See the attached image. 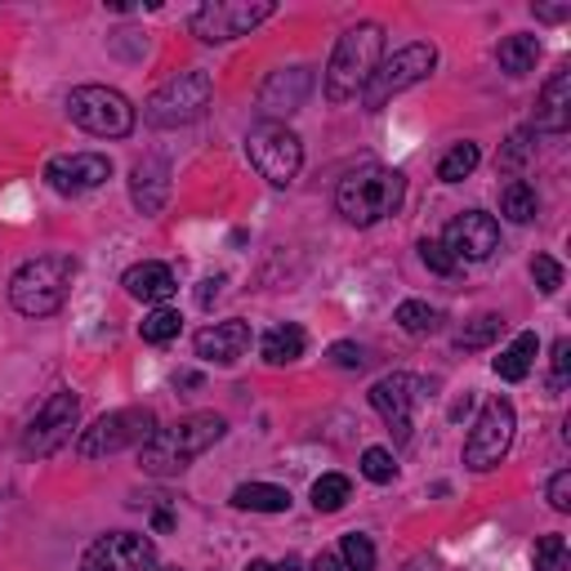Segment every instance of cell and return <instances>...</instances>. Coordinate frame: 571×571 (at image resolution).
<instances>
[{"label": "cell", "mask_w": 571, "mask_h": 571, "mask_svg": "<svg viewBox=\"0 0 571 571\" xmlns=\"http://www.w3.org/2000/svg\"><path fill=\"white\" fill-rule=\"evenodd\" d=\"M224 434H228V420H224V416H215V411H193V416L174 420L170 429H156V434L143 442L139 465H143V473H152V478L183 473L197 456H206L215 442H224Z\"/></svg>", "instance_id": "cell-1"}, {"label": "cell", "mask_w": 571, "mask_h": 571, "mask_svg": "<svg viewBox=\"0 0 571 571\" xmlns=\"http://www.w3.org/2000/svg\"><path fill=\"white\" fill-rule=\"evenodd\" d=\"M179 330H183V317L174 313V308H152L147 317H143V326H139V335H143V344H170V339H179Z\"/></svg>", "instance_id": "cell-31"}, {"label": "cell", "mask_w": 571, "mask_h": 571, "mask_svg": "<svg viewBox=\"0 0 571 571\" xmlns=\"http://www.w3.org/2000/svg\"><path fill=\"white\" fill-rule=\"evenodd\" d=\"M215 99V81L211 72L193 68V72H174L165 85L152 90V99L143 103V121L156 130H179V125H193L206 116Z\"/></svg>", "instance_id": "cell-5"}, {"label": "cell", "mask_w": 571, "mask_h": 571, "mask_svg": "<svg viewBox=\"0 0 571 571\" xmlns=\"http://www.w3.org/2000/svg\"><path fill=\"white\" fill-rule=\"evenodd\" d=\"M536 187L527 183V179H509L504 187H500V215L509 220V224H531L536 220Z\"/></svg>", "instance_id": "cell-26"}, {"label": "cell", "mask_w": 571, "mask_h": 571, "mask_svg": "<svg viewBox=\"0 0 571 571\" xmlns=\"http://www.w3.org/2000/svg\"><path fill=\"white\" fill-rule=\"evenodd\" d=\"M531 567L536 571H567V540L562 536H540L531 549Z\"/></svg>", "instance_id": "cell-33"}, {"label": "cell", "mask_w": 571, "mask_h": 571, "mask_svg": "<svg viewBox=\"0 0 571 571\" xmlns=\"http://www.w3.org/2000/svg\"><path fill=\"white\" fill-rule=\"evenodd\" d=\"M81 571H161L156 544L134 531H108L85 549Z\"/></svg>", "instance_id": "cell-13"}, {"label": "cell", "mask_w": 571, "mask_h": 571, "mask_svg": "<svg viewBox=\"0 0 571 571\" xmlns=\"http://www.w3.org/2000/svg\"><path fill=\"white\" fill-rule=\"evenodd\" d=\"M273 14H277L273 0H211V6H202L193 14V32L206 45H224V41H237V37L255 32Z\"/></svg>", "instance_id": "cell-10"}, {"label": "cell", "mask_w": 571, "mask_h": 571, "mask_svg": "<svg viewBox=\"0 0 571 571\" xmlns=\"http://www.w3.org/2000/svg\"><path fill=\"white\" fill-rule=\"evenodd\" d=\"M77 420H81V398L68 394V389L50 394V402H45V407L32 416V425L23 429V456L45 460V456L63 451V447L72 442V434H77Z\"/></svg>", "instance_id": "cell-11"}, {"label": "cell", "mask_w": 571, "mask_h": 571, "mask_svg": "<svg viewBox=\"0 0 571 571\" xmlns=\"http://www.w3.org/2000/svg\"><path fill=\"white\" fill-rule=\"evenodd\" d=\"M420 259H425V268L438 273V277H456V273H460V259H456L442 242H429V237H425V242H420Z\"/></svg>", "instance_id": "cell-36"}, {"label": "cell", "mask_w": 571, "mask_h": 571, "mask_svg": "<svg viewBox=\"0 0 571 571\" xmlns=\"http://www.w3.org/2000/svg\"><path fill=\"white\" fill-rule=\"evenodd\" d=\"M500 330H504V317H500V313H478V317L465 322V330L456 335V348H460V353H478V348L496 344Z\"/></svg>", "instance_id": "cell-27"}, {"label": "cell", "mask_w": 571, "mask_h": 571, "mask_svg": "<svg viewBox=\"0 0 571 571\" xmlns=\"http://www.w3.org/2000/svg\"><path fill=\"white\" fill-rule=\"evenodd\" d=\"M536 353H540L536 330H522V335H513V344H509V348H500V357L491 361V370L504 379V385H518V379H527V370H531Z\"/></svg>", "instance_id": "cell-22"}, {"label": "cell", "mask_w": 571, "mask_h": 571, "mask_svg": "<svg viewBox=\"0 0 571 571\" xmlns=\"http://www.w3.org/2000/svg\"><path fill=\"white\" fill-rule=\"evenodd\" d=\"M121 286L134 295V299H143V304H165L174 290H179V282H174V273H170V264H156V259H143V264H134L125 277H121Z\"/></svg>", "instance_id": "cell-21"}, {"label": "cell", "mask_w": 571, "mask_h": 571, "mask_svg": "<svg viewBox=\"0 0 571 571\" xmlns=\"http://www.w3.org/2000/svg\"><path fill=\"white\" fill-rule=\"evenodd\" d=\"M549 504H553L558 513H571V469H558V473L549 478Z\"/></svg>", "instance_id": "cell-39"}, {"label": "cell", "mask_w": 571, "mask_h": 571, "mask_svg": "<svg viewBox=\"0 0 571 571\" xmlns=\"http://www.w3.org/2000/svg\"><path fill=\"white\" fill-rule=\"evenodd\" d=\"M513 429H518L513 402H509V398H491V402L478 411V420H473V434H469V442H465V465L478 469V473L496 469V465L504 460L509 442H513Z\"/></svg>", "instance_id": "cell-12"}, {"label": "cell", "mask_w": 571, "mask_h": 571, "mask_svg": "<svg viewBox=\"0 0 571 571\" xmlns=\"http://www.w3.org/2000/svg\"><path fill=\"white\" fill-rule=\"evenodd\" d=\"M68 116L99 139H125L134 130V103L108 85H77L68 94Z\"/></svg>", "instance_id": "cell-8"}, {"label": "cell", "mask_w": 571, "mask_h": 571, "mask_svg": "<svg viewBox=\"0 0 571 571\" xmlns=\"http://www.w3.org/2000/svg\"><path fill=\"white\" fill-rule=\"evenodd\" d=\"M536 14H540V19H549V23H558V19H567V14H571V6H540Z\"/></svg>", "instance_id": "cell-43"}, {"label": "cell", "mask_w": 571, "mask_h": 571, "mask_svg": "<svg viewBox=\"0 0 571 571\" xmlns=\"http://www.w3.org/2000/svg\"><path fill=\"white\" fill-rule=\"evenodd\" d=\"M161 571H179V567H161Z\"/></svg>", "instance_id": "cell-46"}, {"label": "cell", "mask_w": 571, "mask_h": 571, "mask_svg": "<svg viewBox=\"0 0 571 571\" xmlns=\"http://www.w3.org/2000/svg\"><path fill=\"white\" fill-rule=\"evenodd\" d=\"M442 246H447L460 264H482V259H491L496 246H500V224H496L491 215H482V211H465V215H456V220L447 224Z\"/></svg>", "instance_id": "cell-16"}, {"label": "cell", "mask_w": 571, "mask_h": 571, "mask_svg": "<svg viewBox=\"0 0 571 571\" xmlns=\"http://www.w3.org/2000/svg\"><path fill=\"white\" fill-rule=\"evenodd\" d=\"M233 504L237 509H251V513H286L290 509V491L286 487H273V482H242L233 491Z\"/></svg>", "instance_id": "cell-25"}, {"label": "cell", "mask_w": 571, "mask_h": 571, "mask_svg": "<svg viewBox=\"0 0 571 571\" xmlns=\"http://www.w3.org/2000/svg\"><path fill=\"white\" fill-rule=\"evenodd\" d=\"M220 286H224V277H206V282H202V295H197L202 308H211V304L220 299Z\"/></svg>", "instance_id": "cell-42"}, {"label": "cell", "mask_w": 571, "mask_h": 571, "mask_svg": "<svg viewBox=\"0 0 571 571\" xmlns=\"http://www.w3.org/2000/svg\"><path fill=\"white\" fill-rule=\"evenodd\" d=\"M348 496H353V482L344 473H326V478L313 482V509L317 513H339L348 504Z\"/></svg>", "instance_id": "cell-30"}, {"label": "cell", "mask_w": 571, "mask_h": 571, "mask_svg": "<svg viewBox=\"0 0 571 571\" xmlns=\"http://www.w3.org/2000/svg\"><path fill=\"white\" fill-rule=\"evenodd\" d=\"M425 385H420V379L416 375H407V370H394V375H385V379H375V385H370V407L379 411V416H385V425L398 434V442H407L411 438V411H416V402L425 398L420 394Z\"/></svg>", "instance_id": "cell-14"}, {"label": "cell", "mask_w": 571, "mask_h": 571, "mask_svg": "<svg viewBox=\"0 0 571 571\" xmlns=\"http://www.w3.org/2000/svg\"><path fill=\"white\" fill-rule=\"evenodd\" d=\"M434 68H438V50H434V45H425V41L402 45L398 54H389L385 63H379V68H375V77L366 81V90H361V108H366V112H379L389 99H398L402 90H411V85L429 81V77H434Z\"/></svg>", "instance_id": "cell-6"}, {"label": "cell", "mask_w": 571, "mask_h": 571, "mask_svg": "<svg viewBox=\"0 0 571 571\" xmlns=\"http://www.w3.org/2000/svg\"><path fill=\"white\" fill-rule=\"evenodd\" d=\"M308 571H344V562H339V553L335 549H326V553H317L313 558V567Z\"/></svg>", "instance_id": "cell-41"}, {"label": "cell", "mask_w": 571, "mask_h": 571, "mask_svg": "<svg viewBox=\"0 0 571 571\" xmlns=\"http://www.w3.org/2000/svg\"><path fill=\"white\" fill-rule=\"evenodd\" d=\"M478 161H482V147L465 139V143H456V147L438 161V179H442V183H460V179H469V174L478 170Z\"/></svg>", "instance_id": "cell-28"}, {"label": "cell", "mask_w": 571, "mask_h": 571, "mask_svg": "<svg viewBox=\"0 0 571 571\" xmlns=\"http://www.w3.org/2000/svg\"><path fill=\"white\" fill-rule=\"evenodd\" d=\"M152 434H156L152 407H121V411L99 416L90 429H81L77 456H81V460H103V456H116V451H125V447H143Z\"/></svg>", "instance_id": "cell-7"}, {"label": "cell", "mask_w": 571, "mask_h": 571, "mask_svg": "<svg viewBox=\"0 0 571 571\" xmlns=\"http://www.w3.org/2000/svg\"><path fill=\"white\" fill-rule=\"evenodd\" d=\"M335 553H339L344 571H375V544H370V536H361V531H348Z\"/></svg>", "instance_id": "cell-32"}, {"label": "cell", "mask_w": 571, "mask_h": 571, "mask_svg": "<svg viewBox=\"0 0 571 571\" xmlns=\"http://www.w3.org/2000/svg\"><path fill=\"white\" fill-rule=\"evenodd\" d=\"M246 571H286V567H277V562H264V558H255Z\"/></svg>", "instance_id": "cell-44"}, {"label": "cell", "mask_w": 571, "mask_h": 571, "mask_svg": "<svg viewBox=\"0 0 571 571\" xmlns=\"http://www.w3.org/2000/svg\"><path fill=\"white\" fill-rule=\"evenodd\" d=\"M407 571H429V567H425V562H411V567H407Z\"/></svg>", "instance_id": "cell-45"}, {"label": "cell", "mask_w": 571, "mask_h": 571, "mask_svg": "<svg viewBox=\"0 0 571 571\" xmlns=\"http://www.w3.org/2000/svg\"><path fill=\"white\" fill-rule=\"evenodd\" d=\"M385 63V28L379 23H357L348 28L326 63V99L330 103H348L366 90V81L375 77V68Z\"/></svg>", "instance_id": "cell-3"}, {"label": "cell", "mask_w": 571, "mask_h": 571, "mask_svg": "<svg viewBox=\"0 0 571 571\" xmlns=\"http://www.w3.org/2000/svg\"><path fill=\"white\" fill-rule=\"evenodd\" d=\"M531 277H536V286H540V295H558V286H562V264H558L553 255H536V259H531Z\"/></svg>", "instance_id": "cell-37"}, {"label": "cell", "mask_w": 571, "mask_h": 571, "mask_svg": "<svg viewBox=\"0 0 571 571\" xmlns=\"http://www.w3.org/2000/svg\"><path fill=\"white\" fill-rule=\"evenodd\" d=\"M394 322H398L407 335H434V330L442 326V313L429 308L425 299H402L398 313H394Z\"/></svg>", "instance_id": "cell-29"}, {"label": "cell", "mask_w": 571, "mask_h": 571, "mask_svg": "<svg viewBox=\"0 0 571 571\" xmlns=\"http://www.w3.org/2000/svg\"><path fill=\"white\" fill-rule=\"evenodd\" d=\"M567 375H571V339H558L553 344V389L567 385Z\"/></svg>", "instance_id": "cell-40"}, {"label": "cell", "mask_w": 571, "mask_h": 571, "mask_svg": "<svg viewBox=\"0 0 571 571\" xmlns=\"http://www.w3.org/2000/svg\"><path fill=\"white\" fill-rule=\"evenodd\" d=\"M246 152H251V165L277 187H286L304 165V143L295 130H286V121H259L246 139Z\"/></svg>", "instance_id": "cell-9"}, {"label": "cell", "mask_w": 571, "mask_h": 571, "mask_svg": "<svg viewBox=\"0 0 571 571\" xmlns=\"http://www.w3.org/2000/svg\"><path fill=\"white\" fill-rule=\"evenodd\" d=\"M308 90H313V72L308 68H282V72H273L268 85H264V94H259L264 121H282L290 112H299L304 99H308Z\"/></svg>", "instance_id": "cell-17"}, {"label": "cell", "mask_w": 571, "mask_h": 571, "mask_svg": "<svg viewBox=\"0 0 571 571\" xmlns=\"http://www.w3.org/2000/svg\"><path fill=\"white\" fill-rule=\"evenodd\" d=\"M536 59H540V41H536L531 32H513V37H504V41H500V50H496L500 72H509V77H527V72H536Z\"/></svg>", "instance_id": "cell-24"}, {"label": "cell", "mask_w": 571, "mask_h": 571, "mask_svg": "<svg viewBox=\"0 0 571 571\" xmlns=\"http://www.w3.org/2000/svg\"><path fill=\"white\" fill-rule=\"evenodd\" d=\"M304 348H308V335H304V326H295V322L273 326V330L264 335V344H259V353H264L268 366H290V361L304 357Z\"/></svg>", "instance_id": "cell-23"}, {"label": "cell", "mask_w": 571, "mask_h": 571, "mask_svg": "<svg viewBox=\"0 0 571 571\" xmlns=\"http://www.w3.org/2000/svg\"><path fill=\"white\" fill-rule=\"evenodd\" d=\"M246 348H251V326L242 317L215 322V326H206L197 335V357L202 361H215V366H233L237 357H246Z\"/></svg>", "instance_id": "cell-19"}, {"label": "cell", "mask_w": 571, "mask_h": 571, "mask_svg": "<svg viewBox=\"0 0 571 571\" xmlns=\"http://www.w3.org/2000/svg\"><path fill=\"white\" fill-rule=\"evenodd\" d=\"M77 282V259L72 255H41L28 259L14 277H10V304L23 317H54Z\"/></svg>", "instance_id": "cell-4"}, {"label": "cell", "mask_w": 571, "mask_h": 571, "mask_svg": "<svg viewBox=\"0 0 571 571\" xmlns=\"http://www.w3.org/2000/svg\"><path fill=\"white\" fill-rule=\"evenodd\" d=\"M361 478H370V482H394L398 478V465H394V451H385V447H366L361 451Z\"/></svg>", "instance_id": "cell-34"}, {"label": "cell", "mask_w": 571, "mask_h": 571, "mask_svg": "<svg viewBox=\"0 0 571 571\" xmlns=\"http://www.w3.org/2000/svg\"><path fill=\"white\" fill-rule=\"evenodd\" d=\"M531 152H536V143H531V130H518V134H509V143L500 147L496 165H500L504 174H513L522 161H531Z\"/></svg>", "instance_id": "cell-35"}, {"label": "cell", "mask_w": 571, "mask_h": 571, "mask_svg": "<svg viewBox=\"0 0 571 571\" xmlns=\"http://www.w3.org/2000/svg\"><path fill=\"white\" fill-rule=\"evenodd\" d=\"M330 366H339V370H361L366 366V353H361V344H353V339H339V344H330Z\"/></svg>", "instance_id": "cell-38"}, {"label": "cell", "mask_w": 571, "mask_h": 571, "mask_svg": "<svg viewBox=\"0 0 571 571\" xmlns=\"http://www.w3.org/2000/svg\"><path fill=\"white\" fill-rule=\"evenodd\" d=\"M130 202L139 215H161L170 202V161L165 156H143L130 170Z\"/></svg>", "instance_id": "cell-18"}, {"label": "cell", "mask_w": 571, "mask_h": 571, "mask_svg": "<svg viewBox=\"0 0 571 571\" xmlns=\"http://www.w3.org/2000/svg\"><path fill=\"white\" fill-rule=\"evenodd\" d=\"M112 179V161L103 152H68L45 165V183L59 197H85Z\"/></svg>", "instance_id": "cell-15"}, {"label": "cell", "mask_w": 571, "mask_h": 571, "mask_svg": "<svg viewBox=\"0 0 571 571\" xmlns=\"http://www.w3.org/2000/svg\"><path fill=\"white\" fill-rule=\"evenodd\" d=\"M571 125V68H558L536 99V130L562 134Z\"/></svg>", "instance_id": "cell-20"}, {"label": "cell", "mask_w": 571, "mask_h": 571, "mask_svg": "<svg viewBox=\"0 0 571 571\" xmlns=\"http://www.w3.org/2000/svg\"><path fill=\"white\" fill-rule=\"evenodd\" d=\"M407 197V174L394 165H361L353 174L339 179L335 187V211L353 224V228H370L379 220H389L402 211Z\"/></svg>", "instance_id": "cell-2"}]
</instances>
